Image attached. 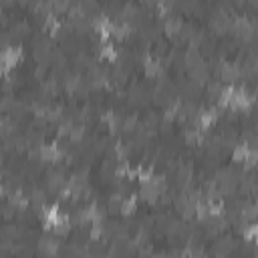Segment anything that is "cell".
<instances>
[{
	"mask_svg": "<svg viewBox=\"0 0 258 258\" xmlns=\"http://www.w3.org/2000/svg\"><path fill=\"white\" fill-rule=\"evenodd\" d=\"M135 212H137V196H129V198H125L123 204H121V214H119V216H123V218H131Z\"/></svg>",
	"mask_w": 258,
	"mask_h": 258,
	"instance_id": "4fadbf2b",
	"label": "cell"
},
{
	"mask_svg": "<svg viewBox=\"0 0 258 258\" xmlns=\"http://www.w3.org/2000/svg\"><path fill=\"white\" fill-rule=\"evenodd\" d=\"M220 81L224 83V85H228V87H234L236 83H240L242 81V69H240V64L238 62H222V67H220Z\"/></svg>",
	"mask_w": 258,
	"mask_h": 258,
	"instance_id": "3957f363",
	"label": "cell"
},
{
	"mask_svg": "<svg viewBox=\"0 0 258 258\" xmlns=\"http://www.w3.org/2000/svg\"><path fill=\"white\" fill-rule=\"evenodd\" d=\"M71 230H73L71 216H69V214H60V216H58V220H56V222H54V226H52V234H54V236H58V238H64V236H69V234H71Z\"/></svg>",
	"mask_w": 258,
	"mask_h": 258,
	"instance_id": "8992f818",
	"label": "cell"
},
{
	"mask_svg": "<svg viewBox=\"0 0 258 258\" xmlns=\"http://www.w3.org/2000/svg\"><path fill=\"white\" fill-rule=\"evenodd\" d=\"M240 236H242V240H244L246 244H256V246H258V222L244 224Z\"/></svg>",
	"mask_w": 258,
	"mask_h": 258,
	"instance_id": "30bf717a",
	"label": "cell"
},
{
	"mask_svg": "<svg viewBox=\"0 0 258 258\" xmlns=\"http://www.w3.org/2000/svg\"><path fill=\"white\" fill-rule=\"evenodd\" d=\"M36 252L40 256H58L62 250H60V242H58V236H48V234H42L36 242Z\"/></svg>",
	"mask_w": 258,
	"mask_h": 258,
	"instance_id": "6da1fadb",
	"label": "cell"
},
{
	"mask_svg": "<svg viewBox=\"0 0 258 258\" xmlns=\"http://www.w3.org/2000/svg\"><path fill=\"white\" fill-rule=\"evenodd\" d=\"M22 56V48L20 44H12V46H4L2 48V54H0V62H2V75L10 73V69H14L18 64Z\"/></svg>",
	"mask_w": 258,
	"mask_h": 258,
	"instance_id": "7a4b0ae2",
	"label": "cell"
},
{
	"mask_svg": "<svg viewBox=\"0 0 258 258\" xmlns=\"http://www.w3.org/2000/svg\"><path fill=\"white\" fill-rule=\"evenodd\" d=\"M87 125L85 123H77L75 127H73V131H71V135H69V141L71 143H83L85 141V129Z\"/></svg>",
	"mask_w": 258,
	"mask_h": 258,
	"instance_id": "5bb4252c",
	"label": "cell"
},
{
	"mask_svg": "<svg viewBox=\"0 0 258 258\" xmlns=\"http://www.w3.org/2000/svg\"><path fill=\"white\" fill-rule=\"evenodd\" d=\"M187 79H191L194 83H198L200 87H206L210 81H212V71H210V64L208 62H202L194 69L187 71Z\"/></svg>",
	"mask_w": 258,
	"mask_h": 258,
	"instance_id": "277c9868",
	"label": "cell"
},
{
	"mask_svg": "<svg viewBox=\"0 0 258 258\" xmlns=\"http://www.w3.org/2000/svg\"><path fill=\"white\" fill-rule=\"evenodd\" d=\"M139 115L137 113H129L123 117V123H121V135H133V131L137 129L139 125Z\"/></svg>",
	"mask_w": 258,
	"mask_h": 258,
	"instance_id": "8fae6325",
	"label": "cell"
},
{
	"mask_svg": "<svg viewBox=\"0 0 258 258\" xmlns=\"http://www.w3.org/2000/svg\"><path fill=\"white\" fill-rule=\"evenodd\" d=\"M224 87H226V85H224L222 81H210V83L206 85V101L216 105V101L220 99V95H222Z\"/></svg>",
	"mask_w": 258,
	"mask_h": 258,
	"instance_id": "9c48e42d",
	"label": "cell"
},
{
	"mask_svg": "<svg viewBox=\"0 0 258 258\" xmlns=\"http://www.w3.org/2000/svg\"><path fill=\"white\" fill-rule=\"evenodd\" d=\"M163 34L167 36V38H173V36H177L179 34V30L183 28V20H181V16H175V14H169L165 20H163Z\"/></svg>",
	"mask_w": 258,
	"mask_h": 258,
	"instance_id": "5b68a950",
	"label": "cell"
},
{
	"mask_svg": "<svg viewBox=\"0 0 258 258\" xmlns=\"http://www.w3.org/2000/svg\"><path fill=\"white\" fill-rule=\"evenodd\" d=\"M248 145L246 143H236V147L232 149V161L236 163V165H244V161H246V157H248Z\"/></svg>",
	"mask_w": 258,
	"mask_h": 258,
	"instance_id": "7c38bea8",
	"label": "cell"
},
{
	"mask_svg": "<svg viewBox=\"0 0 258 258\" xmlns=\"http://www.w3.org/2000/svg\"><path fill=\"white\" fill-rule=\"evenodd\" d=\"M202 62H206V56L202 54V50H200V48H189V46H187V50L183 52V64H185V71H189V69L202 64Z\"/></svg>",
	"mask_w": 258,
	"mask_h": 258,
	"instance_id": "52a82bcc",
	"label": "cell"
},
{
	"mask_svg": "<svg viewBox=\"0 0 258 258\" xmlns=\"http://www.w3.org/2000/svg\"><path fill=\"white\" fill-rule=\"evenodd\" d=\"M143 75H145V79L147 81H155V79H159L161 75H163V64H161V60H147L145 64H143Z\"/></svg>",
	"mask_w": 258,
	"mask_h": 258,
	"instance_id": "ba28073f",
	"label": "cell"
}]
</instances>
